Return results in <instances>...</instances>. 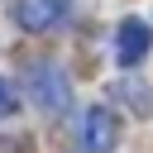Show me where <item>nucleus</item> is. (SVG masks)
<instances>
[{
	"label": "nucleus",
	"mask_w": 153,
	"mask_h": 153,
	"mask_svg": "<svg viewBox=\"0 0 153 153\" xmlns=\"http://www.w3.org/2000/svg\"><path fill=\"white\" fill-rule=\"evenodd\" d=\"M29 96H33V105H38L43 115H62V110L72 105V81L62 76L57 62H33V72H29Z\"/></svg>",
	"instance_id": "obj_1"
},
{
	"label": "nucleus",
	"mask_w": 153,
	"mask_h": 153,
	"mask_svg": "<svg viewBox=\"0 0 153 153\" xmlns=\"http://www.w3.org/2000/svg\"><path fill=\"white\" fill-rule=\"evenodd\" d=\"M14 19L24 33H48L67 19V0H14Z\"/></svg>",
	"instance_id": "obj_2"
},
{
	"label": "nucleus",
	"mask_w": 153,
	"mask_h": 153,
	"mask_svg": "<svg viewBox=\"0 0 153 153\" xmlns=\"http://www.w3.org/2000/svg\"><path fill=\"white\" fill-rule=\"evenodd\" d=\"M81 153H115V115L105 105H91L81 115Z\"/></svg>",
	"instance_id": "obj_3"
},
{
	"label": "nucleus",
	"mask_w": 153,
	"mask_h": 153,
	"mask_svg": "<svg viewBox=\"0 0 153 153\" xmlns=\"http://www.w3.org/2000/svg\"><path fill=\"white\" fill-rule=\"evenodd\" d=\"M148 24L143 19H124L120 24V38H115V57L124 62V67H139L143 62V53H148Z\"/></svg>",
	"instance_id": "obj_4"
},
{
	"label": "nucleus",
	"mask_w": 153,
	"mask_h": 153,
	"mask_svg": "<svg viewBox=\"0 0 153 153\" xmlns=\"http://www.w3.org/2000/svg\"><path fill=\"white\" fill-rule=\"evenodd\" d=\"M110 96H115V105H124L129 115H148V86H143V76H115V86H110Z\"/></svg>",
	"instance_id": "obj_5"
},
{
	"label": "nucleus",
	"mask_w": 153,
	"mask_h": 153,
	"mask_svg": "<svg viewBox=\"0 0 153 153\" xmlns=\"http://www.w3.org/2000/svg\"><path fill=\"white\" fill-rule=\"evenodd\" d=\"M14 105H19V91L10 76H0V115H14Z\"/></svg>",
	"instance_id": "obj_6"
}]
</instances>
